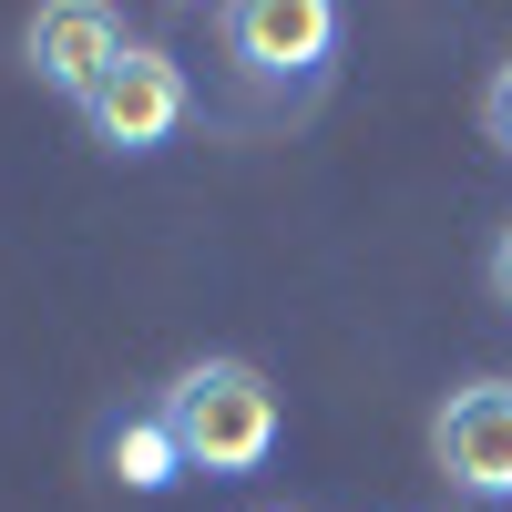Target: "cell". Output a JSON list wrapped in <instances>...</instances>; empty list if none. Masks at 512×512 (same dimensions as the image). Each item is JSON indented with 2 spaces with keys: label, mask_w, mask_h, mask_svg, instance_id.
Wrapping results in <instances>:
<instances>
[{
  "label": "cell",
  "mask_w": 512,
  "mask_h": 512,
  "mask_svg": "<svg viewBox=\"0 0 512 512\" xmlns=\"http://www.w3.org/2000/svg\"><path fill=\"white\" fill-rule=\"evenodd\" d=\"M482 134H492V154H512V62L482 82Z\"/></svg>",
  "instance_id": "obj_7"
},
{
  "label": "cell",
  "mask_w": 512,
  "mask_h": 512,
  "mask_svg": "<svg viewBox=\"0 0 512 512\" xmlns=\"http://www.w3.org/2000/svg\"><path fill=\"white\" fill-rule=\"evenodd\" d=\"M431 472L461 502H512V379L482 369L431 410Z\"/></svg>",
  "instance_id": "obj_4"
},
{
  "label": "cell",
  "mask_w": 512,
  "mask_h": 512,
  "mask_svg": "<svg viewBox=\"0 0 512 512\" xmlns=\"http://www.w3.org/2000/svg\"><path fill=\"white\" fill-rule=\"evenodd\" d=\"M93 461H103V482H123V492H175L185 482V451H175V420L164 410H123V420H103V441H93Z\"/></svg>",
  "instance_id": "obj_6"
},
{
  "label": "cell",
  "mask_w": 512,
  "mask_h": 512,
  "mask_svg": "<svg viewBox=\"0 0 512 512\" xmlns=\"http://www.w3.org/2000/svg\"><path fill=\"white\" fill-rule=\"evenodd\" d=\"M482 277H492V297H502V308H512V226L492 236V256H482Z\"/></svg>",
  "instance_id": "obj_8"
},
{
  "label": "cell",
  "mask_w": 512,
  "mask_h": 512,
  "mask_svg": "<svg viewBox=\"0 0 512 512\" xmlns=\"http://www.w3.org/2000/svg\"><path fill=\"white\" fill-rule=\"evenodd\" d=\"M185 113H195V82H185V62L164 52V41H123V62L93 82V103H82L103 154H164L185 134Z\"/></svg>",
  "instance_id": "obj_2"
},
{
  "label": "cell",
  "mask_w": 512,
  "mask_h": 512,
  "mask_svg": "<svg viewBox=\"0 0 512 512\" xmlns=\"http://www.w3.org/2000/svg\"><path fill=\"white\" fill-rule=\"evenodd\" d=\"M123 41H134V31H123V21L103 11V0H52V11H31L21 52H31V72L52 82V93H62L72 113H82V103H93V82L123 62Z\"/></svg>",
  "instance_id": "obj_5"
},
{
  "label": "cell",
  "mask_w": 512,
  "mask_h": 512,
  "mask_svg": "<svg viewBox=\"0 0 512 512\" xmlns=\"http://www.w3.org/2000/svg\"><path fill=\"white\" fill-rule=\"evenodd\" d=\"M226 62L256 93H318L338 62V11L328 0H236L226 11Z\"/></svg>",
  "instance_id": "obj_3"
},
{
  "label": "cell",
  "mask_w": 512,
  "mask_h": 512,
  "mask_svg": "<svg viewBox=\"0 0 512 512\" xmlns=\"http://www.w3.org/2000/svg\"><path fill=\"white\" fill-rule=\"evenodd\" d=\"M164 420H175V451H185V472L205 482H246V472H267L277 461V431H287V410L267 390V369L256 359H195L164 379Z\"/></svg>",
  "instance_id": "obj_1"
}]
</instances>
